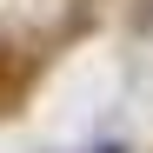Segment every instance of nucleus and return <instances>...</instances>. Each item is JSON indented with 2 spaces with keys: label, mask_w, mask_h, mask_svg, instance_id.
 <instances>
[{
  "label": "nucleus",
  "mask_w": 153,
  "mask_h": 153,
  "mask_svg": "<svg viewBox=\"0 0 153 153\" xmlns=\"http://www.w3.org/2000/svg\"><path fill=\"white\" fill-rule=\"evenodd\" d=\"M0 93H7V53H0Z\"/></svg>",
  "instance_id": "1"
}]
</instances>
